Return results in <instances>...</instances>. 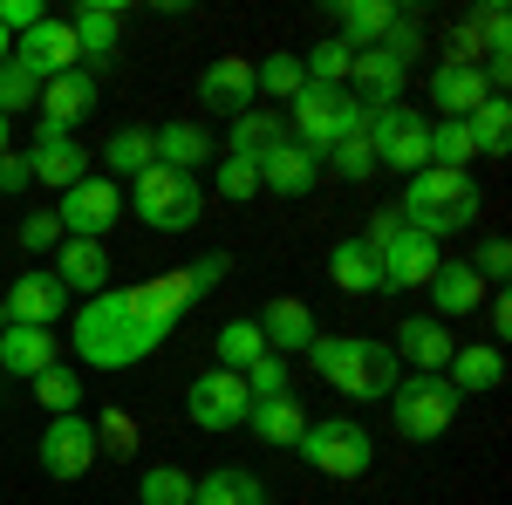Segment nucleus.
<instances>
[{
    "mask_svg": "<svg viewBox=\"0 0 512 505\" xmlns=\"http://www.w3.org/2000/svg\"><path fill=\"white\" fill-rule=\"evenodd\" d=\"M7 55H14V41H7V35H0V69H7Z\"/></svg>",
    "mask_w": 512,
    "mask_h": 505,
    "instance_id": "obj_55",
    "label": "nucleus"
},
{
    "mask_svg": "<svg viewBox=\"0 0 512 505\" xmlns=\"http://www.w3.org/2000/svg\"><path fill=\"white\" fill-rule=\"evenodd\" d=\"M383 403H390L396 437H410V444H437L451 430V417H458V389L444 376H396V389Z\"/></svg>",
    "mask_w": 512,
    "mask_h": 505,
    "instance_id": "obj_6",
    "label": "nucleus"
},
{
    "mask_svg": "<svg viewBox=\"0 0 512 505\" xmlns=\"http://www.w3.org/2000/svg\"><path fill=\"white\" fill-rule=\"evenodd\" d=\"M55 280L69 287V294H103L110 287V253H103V239H62L55 246Z\"/></svg>",
    "mask_w": 512,
    "mask_h": 505,
    "instance_id": "obj_24",
    "label": "nucleus"
},
{
    "mask_svg": "<svg viewBox=\"0 0 512 505\" xmlns=\"http://www.w3.org/2000/svg\"><path fill=\"white\" fill-rule=\"evenodd\" d=\"M35 185V171H28V151H0V198L28 192Z\"/></svg>",
    "mask_w": 512,
    "mask_h": 505,
    "instance_id": "obj_53",
    "label": "nucleus"
},
{
    "mask_svg": "<svg viewBox=\"0 0 512 505\" xmlns=\"http://www.w3.org/2000/svg\"><path fill=\"white\" fill-rule=\"evenodd\" d=\"M185 417H192L198 430H212V437L246 430V417H253V389H246V376H233V369H205V376L185 389Z\"/></svg>",
    "mask_w": 512,
    "mask_h": 505,
    "instance_id": "obj_9",
    "label": "nucleus"
},
{
    "mask_svg": "<svg viewBox=\"0 0 512 505\" xmlns=\"http://www.w3.org/2000/svg\"><path fill=\"white\" fill-rule=\"evenodd\" d=\"M233 273V260L226 253H205V260H192L185 267V280H192V301H205V294H219V280Z\"/></svg>",
    "mask_w": 512,
    "mask_h": 505,
    "instance_id": "obj_51",
    "label": "nucleus"
},
{
    "mask_svg": "<svg viewBox=\"0 0 512 505\" xmlns=\"http://www.w3.org/2000/svg\"><path fill=\"white\" fill-rule=\"evenodd\" d=\"M253 96H260V89H253V62H246V55H219V62L198 76V103L219 110V117H246Z\"/></svg>",
    "mask_w": 512,
    "mask_h": 505,
    "instance_id": "obj_20",
    "label": "nucleus"
},
{
    "mask_svg": "<svg viewBox=\"0 0 512 505\" xmlns=\"http://www.w3.org/2000/svg\"><path fill=\"white\" fill-rule=\"evenodd\" d=\"M478 280H485V287H506V273H512V246H506V239H499V233H492V239H485V246H478Z\"/></svg>",
    "mask_w": 512,
    "mask_h": 505,
    "instance_id": "obj_50",
    "label": "nucleus"
},
{
    "mask_svg": "<svg viewBox=\"0 0 512 505\" xmlns=\"http://www.w3.org/2000/svg\"><path fill=\"white\" fill-rule=\"evenodd\" d=\"M151 144H158V164L164 171H192V164H212V130L192 117H171L151 130Z\"/></svg>",
    "mask_w": 512,
    "mask_h": 505,
    "instance_id": "obj_28",
    "label": "nucleus"
},
{
    "mask_svg": "<svg viewBox=\"0 0 512 505\" xmlns=\"http://www.w3.org/2000/svg\"><path fill=\"white\" fill-rule=\"evenodd\" d=\"M403 82H410L403 62H390L383 48H362V55H355V69H349V96L362 103V117H376V110L403 103Z\"/></svg>",
    "mask_w": 512,
    "mask_h": 505,
    "instance_id": "obj_17",
    "label": "nucleus"
},
{
    "mask_svg": "<svg viewBox=\"0 0 512 505\" xmlns=\"http://www.w3.org/2000/svg\"><path fill=\"white\" fill-rule=\"evenodd\" d=\"M55 219H62V239H103L123 219L117 178H103V171H96V178L69 185V192H62V205H55Z\"/></svg>",
    "mask_w": 512,
    "mask_h": 505,
    "instance_id": "obj_11",
    "label": "nucleus"
},
{
    "mask_svg": "<svg viewBox=\"0 0 512 505\" xmlns=\"http://www.w3.org/2000/svg\"><path fill=\"white\" fill-rule=\"evenodd\" d=\"M14 239H21V253H55L62 246V219L55 212H35V219L14 226Z\"/></svg>",
    "mask_w": 512,
    "mask_h": 505,
    "instance_id": "obj_48",
    "label": "nucleus"
},
{
    "mask_svg": "<svg viewBox=\"0 0 512 505\" xmlns=\"http://www.w3.org/2000/svg\"><path fill=\"white\" fill-rule=\"evenodd\" d=\"M41 21H48L41 0H0V35H28V28H41Z\"/></svg>",
    "mask_w": 512,
    "mask_h": 505,
    "instance_id": "obj_52",
    "label": "nucleus"
},
{
    "mask_svg": "<svg viewBox=\"0 0 512 505\" xmlns=\"http://www.w3.org/2000/svg\"><path fill=\"white\" fill-rule=\"evenodd\" d=\"M28 171H35V185H55V192H69L89 178V151H82L76 137H55V130H35V144H28Z\"/></svg>",
    "mask_w": 512,
    "mask_h": 505,
    "instance_id": "obj_21",
    "label": "nucleus"
},
{
    "mask_svg": "<svg viewBox=\"0 0 512 505\" xmlns=\"http://www.w3.org/2000/svg\"><path fill=\"white\" fill-rule=\"evenodd\" d=\"M274 144H287V123H280V110H246V117H233V151H226V157L260 164Z\"/></svg>",
    "mask_w": 512,
    "mask_h": 505,
    "instance_id": "obj_35",
    "label": "nucleus"
},
{
    "mask_svg": "<svg viewBox=\"0 0 512 505\" xmlns=\"http://www.w3.org/2000/svg\"><path fill=\"white\" fill-rule=\"evenodd\" d=\"M253 437L267 444V451H294L301 444V430H308V410L294 403V396H267V403H253Z\"/></svg>",
    "mask_w": 512,
    "mask_h": 505,
    "instance_id": "obj_30",
    "label": "nucleus"
},
{
    "mask_svg": "<svg viewBox=\"0 0 512 505\" xmlns=\"http://www.w3.org/2000/svg\"><path fill=\"white\" fill-rule=\"evenodd\" d=\"M485 96H492V89H485V69H472V62H437V69H431V110H437V123H465Z\"/></svg>",
    "mask_w": 512,
    "mask_h": 505,
    "instance_id": "obj_19",
    "label": "nucleus"
},
{
    "mask_svg": "<svg viewBox=\"0 0 512 505\" xmlns=\"http://www.w3.org/2000/svg\"><path fill=\"white\" fill-rule=\"evenodd\" d=\"M349 69H355V48L349 41H315L308 55H301V76L308 82H321V89H349Z\"/></svg>",
    "mask_w": 512,
    "mask_h": 505,
    "instance_id": "obj_37",
    "label": "nucleus"
},
{
    "mask_svg": "<svg viewBox=\"0 0 512 505\" xmlns=\"http://www.w3.org/2000/svg\"><path fill=\"white\" fill-rule=\"evenodd\" d=\"M69 28H76V48L89 55V69H103L123 41V0H82Z\"/></svg>",
    "mask_w": 512,
    "mask_h": 505,
    "instance_id": "obj_25",
    "label": "nucleus"
},
{
    "mask_svg": "<svg viewBox=\"0 0 512 505\" xmlns=\"http://www.w3.org/2000/svg\"><path fill=\"white\" fill-rule=\"evenodd\" d=\"M192 505H267V485L253 478V471H205L192 485Z\"/></svg>",
    "mask_w": 512,
    "mask_h": 505,
    "instance_id": "obj_34",
    "label": "nucleus"
},
{
    "mask_svg": "<svg viewBox=\"0 0 512 505\" xmlns=\"http://www.w3.org/2000/svg\"><path fill=\"white\" fill-rule=\"evenodd\" d=\"M444 383L458 389V403H465V396H492V389L506 383V355L492 349V342L451 349V362H444Z\"/></svg>",
    "mask_w": 512,
    "mask_h": 505,
    "instance_id": "obj_26",
    "label": "nucleus"
},
{
    "mask_svg": "<svg viewBox=\"0 0 512 505\" xmlns=\"http://www.w3.org/2000/svg\"><path fill=\"white\" fill-rule=\"evenodd\" d=\"M287 137L301 144V151H315V157H328L342 137H362V103H355L349 89H321V82H301L294 96H287Z\"/></svg>",
    "mask_w": 512,
    "mask_h": 505,
    "instance_id": "obj_4",
    "label": "nucleus"
},
{
    "mask_svg": "<svg viewBox=\"0 0 512 505\" xmlns=\"http://www.w3.org/2000/svg\"><path fill=\"white\" fill-rule=\"evenodd\" d=\"M103 178H144L151 164H158V144H151V130L144 123H123V130H110V144H103Z\"/></svg>",
    "mask_w": 512,
    "mask_h": 505,
    "instance_id": "obj_32",
    "label": "nucleus"
},
{
    "mask_svg": "<svg viewBox=\"0 0 512 505\" xmlns=\"http://www.w3.org/2000/svg\"><path fill=\"white\" fill-rule=\"evenodd\" d=\"M7 62H14V69H21V76L35 82H55V76H69V69H82V48H76V28H69V21H55V14H48V21H41V28H28V35L14 41V55H7Z\"/></svg>",
    "mask_w": 512,
    "mask_h": 505,
    "instance_id": "obj_10",
    "label": "nucleus"
},
{
    "mask_svg": "<svg viewBox=\"0 0 512 505\" xmlns=\"http://www.w3.org/2000/svg\"><path fill=\"white\" fill-rule=\"evenodd\" d=\"M96 451H110V458H130V451H137V424H130L123 410H103V417H96Z\"/></svg>",
    "mask_w": 512,
    "mask_h": 505,
    "instance_id": "obj_46",
    "label": "nucleus"
},
{
    "mask_svg": "<svg viewBox=\"0 0 512 505\" xmlns=\"http://www.w3.org/2000/svg\"><path fill=\"white\" fill-rule=\"evenodd\" d=\"M212 185H219V198H233V205H246V198L260 192V164H246V157H226V164L212 171Z\"/></svg>",
    "mask_w": 512,
    "mask_h": 505,
    "instance_id": "obj_45",
    "label": "nucleus"
},
{
    "mask_svg": "<svg viewBox=\"0 0 512 505\" xmlns=\"http://www.w3.org/2000/svg\"><path fill=\"white\" fill-rule=\"evenodd\" d=\"M253 321H260V335H267V355H280V362H287V355H308V349H315V335H321L315 308L294 301V294H274Z\"/></svg>",
    "mask_w": 512,
    "mask_h": 505,
    "instance_id": "obj_15",
    "label": "nucleus"
},
{
    "mask_svg": "<svg viewBox=\"0 0 512 505\" xmlns=\"http://www.w3.org/2000/svg\"><path fill=\"white\" fill-rule=\"evenodd\" d=\"M246 389H253V403H267V396H294V389H287V362H280V355H260V362L246 369Z\"/></svg>",
    "mask_w": 512,
    "mask_h": 505,
    "instance_id": "obj_47",
    "label": "nucleus"
},
{
    "mask_svg": "<svg viewBox=\"0 0 512 505\" xmlns=\"http://www.w3.org/2000/svg\"><path fill=\"white\" fill-rule=\"evenodd\" d=\"M465 130H472V151L478 157H506V144H512V103H506V96H485L472 117H465Z\"/></svg>",
    "mask_w": 512,
    "mask_h": 505,
    "instance_id": "obj_36",
    "label": "nucleus"
},
{
    "mask_svg": "<svg viewBox=\"0 0 512 505\" xmlns=\"http://www.w3.org/2000/svg\"><path fill=\"white\" fill-rule=\"evenodd\" d=\"M0 328H7V308H0Z\"/></svg>",
    "mask_w": 512,
    "mask_h": 505,
    "instance_id": "obj_57",
    "label": "nucleus"
},
{
    "mask_svg": "<svg viewBox=\"0 0 512 505\" xmlns=\"http://www.w3.org/2000/svg\"><path fill=\"white\" fill-rule=\"evenodd\" d=\"M35 403L48 410V417H76V410H82V376L69 369V362L41 369V376H35Z\"/></svg>",
    "mask_w": 512,
    "mask_h": 505,
    "instance_id": "obj_38",
    "label": "nucleus"
},
{
    "mask_svg": "<svg viewBox=\"0 0 512 505\" xmlns=\"http://www.w3.org/2000/svg\"><path fill=\"white\" fill-rule=\"evenodd\" d=\"M171 335H158L144 314L130 308V287H103L89 294L69 321V349L82 369H137L144 355H158Z\"/></svg>",
    "mask_w": 512,
    "mask_h": 505,
    "instance_id": "obj_1",
    "label": "nucleus"
},
{
    "mask_svg": "<svg viewBox=\"0 0 512 505\" xmlns=\"http://www.w3.org/2000/svg\"><path fill=\"white\" fill-rule=\"evenodd\" d=\"M103 451H96V424L89 417H48V430L35 437V465L48 471V478H82V471L96 465Z\"/></svg>",
    "mask_w": 512,
    "mask_h": 505,
    "instance_id": "obj_12",
    "label": "nucleus"
},
{
    "mask_svg": "<svg viewBox=\"0 0 512 505\" xmlns=\"http://www.w3.org/2000/svg\"><path fill=\"white\" fill-rule=\"evenodd\" d=\"M198 205H205L198 171H164V164H151L144 178H130V212H137L151 233H192Z\"/></svg>",
    "mask_w": 512,
    "mask_h": 505,
    "instance_id": "obj_5",
    "label": "nucleus"
},
{
    "mask_svg": "<svg viewBox=\"0 0 512 505\" xmlns=\"http://www.w3.org/2000/svg\"><path fill=\"white\" fill-rule=\"evenodd\" d=\"M308 362H315L321 383L342 389L349 403H383L396 389V376H403V362L390 355V342H369V335H315Z\"/></svg>",
    "mask_w": 512,
    "mask_h": 505,
    "instance_id": "obj_3",
    "label": "nucleus"
},
{
    "mask_svg": "<svg viewBox=\"0 0 512 505\" xmlns=\"http://www.w3.org/2000/svg\"><path fill=\"white\" fill-rule=\"evenodd\" d=\"M410 233V226H403V212H396V205H376V212H369V219H362V246H369V253H376V260H383V253H390L396 239Z\"/></svg>",
    "mask_w": 512,
    "mask_h": 505,
    "instance_id": "obj_44",
    "label": "nucleus"
},
{
    "mask_svg": "<svg viewBox=\"0 0 512 505\" xmlns=\"http://www.w3.org/2000/svg\"><path fill=\"white\" fill-rule=\"evenodd\" d=\"M0 151H7V117H0Z\"/></svg>",
    "mask_w": 512,
    "mask_h": 505,
    "instance_id": "obj_56",
    "label": "nucleus"
},
{
    "mask_svg": "<svg viewBox=\"0 0 512 505\" xmlns=\"http://www.w3.org/2000/svg\"><path fill=\"white\" fill-rule=\"evenodd\" d=\"M321 164H328L342 185H362V178H376V151H369V137H342V144L321 157Z\"/></svg>",
    "mask_w": 512,
    "mask_h": 505,
    "instance_id": "obj_41",
    "label": "nucleus"
},
{
    "mask_svg": "<svg viewBox=\"0 0 512 505\" xmlns=\"http://www.w3.org/2000/svg\"><path fill=\"white\" fill-rule=\"evenodd\" d=\"M472 130H465V123H431V164L437 171H465V164H472Z\"/></svg>",
    "mask_w": 512,
    "mask_h": 505,
    "instance_id": "obj_40",
    "label": "nucleus"
},
{
    "mask_svg": "<svg viewBox=\"0 0 512 505\" xmlns=\"http://www.w3.org/2000/svg\"><path fill=\"white\" fill-rule=\"evenodd\" d=\"M89 110H96V82H89V69H69V76L41 82V96H35L41 130H55V137H76V123H89Z\"/></svg>",
    "mask_w": 512,
    "mask_h": 505,
    "instance_id": "obj_14",
    "label": "nucleus"
},
{
    "mask_svg": "<svg viewBox=\"0 0 512 505\" xmlns=\"http://www.w3.org/2000/svg\"><path fill=\"white\" fill-rule=\"evenodd\" d=\"M35 96H41V89H35V82H28V76H21L14 62L0 69V117H7V123L21 117V110H35Z\"/></svg>",
    "mask_w": 512,
    "mask_h": 505,
    "instance_id": "obj_49",
    "label": "nucleus"
},
{
    "mask_svg": "<svg viewBox=\"0 0 512 505\" xmlns=\"http://www.w3.org/2000/svg\"><path fill=\"white\" fill-rule=\"evenodd\" d=\"M451 349H458V335H451V328H444L437 314H410V321H396L390 355H396V362H410L417 376H444Z\"/></svg>",
    "mask_w": 512,
    "mask_h": 505,
    "instance_id": "obj_16",
    "label": "nucleus"
},
{
    "mask_svg": "<svg viewBox=\"0 0 512 505\" xmlns=\"http://www.w3.org/2000/svg\"><path fill=\"white\" fill-rule=\"evenodd\" d=\"M472 28H478V48H485V62H506V55H512V21H506V7H499V0H485V7H478Z\"/></svg>",
    "mask_w": 512,
    "mask_h": 505,
    "instance_id": "obj_42",
    "label": "nucleus"
},
{
    "mask_svg": "<svg viewBox=\"0 0 512 505\" xmlns=\"http://www.w3.org/2000/svg\"><path fill=\"white\" fill-rule=\"evenodd\" d=\"M301 82H308L301 76V55H267V62L253 69V89H260V96H280V103H287Z\"/></svg>",
    "mask_w": 512,
    "mask_h": 505,
    "instance_id": "obj_43",
    "label": "nucleus"
},
{
    "mask_svg": "<svg viewBox=\"0 0 512 505\" xmlns=\"http://www.w3.org/2000/svg\"><path fill=\"white\" fill-rule=\"evenodd\" d=\"M321 478H362V471L376 465V444H369V430L355 424V417H308L301 430V444H294Z\"/></svg>",
    "mask_w": 512,
    "mask_h": 505,
    "instance_id": "obj_8",
    "label": "nucleus"
},
{
    "mask_svg": "<svg viewBox=\"0 0 512 505\" xmlns=\"http://www.w3.org/2000/svg\"><path fill=\"white\" fill-rule=\"evenodd\" d=\"M437 267H444V246L424 233H403L383 253V294H417V287H431Z\"/></svg>",
    "mask_w": 512,
    "mask_h": 505,
    "instance_id": "obj_18",
    "label": "nucleus"
},
{
    "mask_svg": "<svg viewBox=\"0 0 512 505\" xmlns=\"http://www.w3.org/2000/svg\"><path fill=\"white\" fill-rule=\"evenodd\" d=\"M431 308H437V321H465V314L485 308V280L472 273V260H444L431 273Z\"/></svg>",
    "mask_w": 512,
    "mask_h": 505,
    "instance_id": "obj_27",
    "label": "nucleus"
},
{
    "mask_svg": "<svg viewBox=\"0 0 512 505\" xmlns=\"http://www.w3.org/2000/svg\"><path fill=\"white\" fill-rule=\"evenodd\" d=\"M41 369H55V328H0V376L35 383Z\"/></svg>",
    "mask_w": 512,
    "mask_h": 505,
    "instance_id": "obj_23",
    "label": "nucleus"
},
{
    "mask_svg": "<svg viewBox=\"0 0 512 505\" xmlns=\"http://www.w3.org/2000/svg\"><path fill=\"white\" fill-rule=\"evenodd\" d=\"M0 308L14 328H55L62 314H69V287L55 280V267H28L7 294H0Z\"/></svg>",
    "mask_w": 512,
    "mask_h": 505,
    "instance_id": "obj_13",
    "label": "nucleus"
},
{
    "mask_svg": "<svg viewBox=\"0 0 512 505\" xmlns=\"http://www.w3.org/2000/svg\"><path fill=\"white\" fill-rule=\"evenodd\" d=\"M192 471H178V465H151L144 471V485H137V499L144 505H192Z\"/></svg>",
    "mask_w": 512,
    "mask_h": 505,
    "instance_id": "obj_39",
    "label": "nucleus"
},
{
    "mask_svg": "<svg viewBox=\"0 0 512 505\" xmlns=\"http://www.w3.org/2000/svg\"><path fill=\"white\" fill-rule=\"evenodd\" d=\"M396 14H403V7H390V0H342V7H335V41H349L355 55H362V48H376V41L390 35Z\"/></svg>",
    "mask_w": 512,
    "mask_h": 505,
    "instance_id": "obj_29",
    "label": "nucleus"
},
{
    "mask_svg": "<svg viewBox=\"0 0 512 505\" xmlns=\"http://www.w3.org/2000/svg\"><path fill=\"white\" fill-rule=\"evenodd\" d=\"M321 185V157L301 151L294 137L287 144H274V151L260 157V192H280V198H308Z\"/></svg>",
    "mask_w": 512,
    "mask_h": 505,
    "instance_id": "obj_22",
    "label": "nucleus"
},
{
    "mask_svg": "<svg viewBox=\"0 0 512 505\" xmlns=\"http://www.w3.org/2000/svg\"><path fill=\"white\" fill-rule=\"evenodd\" d=\"M396 212H403L410 233H424V239L444 246L451 233H472V219L485 212V192H478L472 171H437V164H424L417 178H403Z\"/></svg>",
    "mask_w": 512,
    "mask_h": 505,
    "instance_id": "obj_2",
    "label": "nucleus"
},
{
    "mask_svg": "<svg viewBox=\"0 0 512 505\" xmlns=\"http://www.w3.org/2000/svg\"><path fill=\"white\" fill-rule=\"evenodd\" d=\"M328 280H335L342 294H383V260H376L362 239H342V246L328 253Z\"/></svg>",
    "mask_w": 512,
    "mask_h": 505,
    "instance_id": "obj_31",
    "label": "nucleus"
},
{
    "mask_svg": "<svg viewBox=\"0 0 512 505\" xmlns=\"http://www.w3.org/2000/svg\"><path fill=\"white\" fill-rule=\"evenodd\" d=\"M492 335H499V342H506V335H512V301H506V287L492 294Z\"/></svg>",
    "mask_w": 512,
    "mask_h": 505,
    "instance_id": "obj_54",
    "label": "nucleus"
},
{
    "mask_svg": "<svg viewBox=\"0 0 512 505\" xmlns=\"http://www.w3.org/2000/svg\"><path fill=\"white\" fill-rule=\"evenodd\" d=\"M212 355H219L212 369H233V376H246V369H253V362L267 355V335H260V321H253V314L226 321V328L212 335Z\"/></svg>",
    "mask_w": 512,
    "mask_h": 505,
    "instance_id": "obj_33",
    "label": "nucleus"
},
{
    "mask_svg": "<svg viewBox=\"0 0 512 505\" xmlns=\"http://www.w3.org/2000/svg\"><path fill=\"white\" fill-rule=\"evenodd\" d=\"M369 151H376V171H396V178H417L431 164V117H417L410 103H390L362 123Z\"/></svg>",
    "mask_w": 512,
    "mask_h": 505,
    "instance_id": "obj_7",
    "label": "nucleus"
}]
</instances>
